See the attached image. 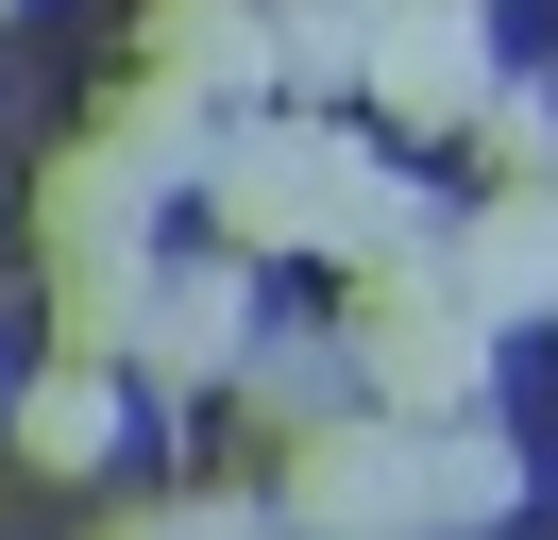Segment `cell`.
Instances as JSON below:
<instances>
[{"mask_svg":"<svg viewBox=\"0 0 558 540\" xmlns=\"http://www.w3.org/2000/svg\"><path fill=\"white\" fill-rule=\"evenodd\" d=\"M85 135H119L153 186H204V169H220V135H238V101H220V85H186V68H153V51H119V85H102V119H85Z\"/></svg>","mask_w":558,"mask_h":540,"instance_id":"obj_8","label":"cell"},{"mask_svg":"<svg viewBox=\"0 0 558 540\" xmlns=\"http://www.w3.org/2000/svg\"><path fill=\"white\" fill-rule=\"evenodd\" d=\"M153 202H170V186H153L119 135H85V152L35 169V254L51 270H69V254H153Z\"/></svg>","mask_w":558,"mask_h":540,"instance_id":"obj_7","label":"cell"},{"mask_svg":"<svg viewBox=\"0 0 558 540\" xmlns=\"http://www.w3.org/2000/svg\"><path fill=\"white\" fill-rule=\"evenodd\" d=\"M524 506V456L457 405V422H423V524H508Z\"/></svg>","mask_w":558,"mask_h":540,"instance_id":"obj_14","label":"cell"},{"mask_svg":"<svg viewBox=\"0 0 558 540\" xmlns=\"http://www.w3.org/2000/svg\"><path fill=\"white\" fill-rule=\"evenodd\" d=\"M271 506H288V524H423V405L355 389L339 422H305L271 456Z\"/></svg>","mask_w":558,"mask_h":540,"instance_id":"obj_3","label":"cell"},{"mask_svg":"<svg viewBox=\"0 0 558 540\" xmlns=\"http://www.w3.org/2000/svg\"><path fill=\"white\" fill-rule=\"evenodd\" d=\"M474 152H490V186H558V101L542 85H490L474 101Z\"/></svg>","mask_w":558,"mask_h":540,"instance_id":"obj_15","label":"cell"},{"mask_svg":"<svg viewBox=\"0 0 558 540\" xmlns=\"http://www.w3.org/2000/svg\"><path fill=\"white\" fill-rule=\"evenodd\" d=\"M339 338H355V389L373 405H423V422H457V405L490 389V304L457 287V254H389V270H339Z\"/></svg>","mask_w":558,"mask_h":540,"instance_id":"obj_1","label":"cell"},{"mask_svg":"<svg viewBox=\"0 0 558 540\" xmlns=\"http://www.w3.org/2000/svg\"><path fill=\"white\" fill-rule=\"evenodd\" d=\"M322 254H339V270H389V254H440V202H423L407 169L373 152V135H339V186H322Z\"/></svg>","mask_w":558,"mask_h":540,"instance_id":"obj_11","label":"cell"},{"mask_svg":"<svg viewBox=\"0 0 558 540\" xmlns=\"http://www.w3.org/2000/svg\"><path fill=\"white\" fill-rule=\"evenodd\" d=\"M136 51L220 85V101H288V17L271 0H136Z\"/></svg>","mask_w":558,"mask_h":540,"instance_id":"obj_6","label":"cell"},{"mask_svg":"<svg viewBox=\"0 0 558 540\" xmlns=\"http://www.w3.org/2000/svg\"><path fill=\"white\" fill-rule=\"evenodd\" d=\"M322 186H339V119L238 101V135H220V169H204V236H238V254H322Z\"/></svg>","mask_w":558,"mask_h":540,"instance_id":"obj_2","label":"cell"},{"mask_svg":"<svg viewBox=\"0 0 558 540\" xmlns=\"http://www.w3.org/2000/svg\"><path fill=\"white\" fill-rule=\"evenodd\" d=\"M153 270H170V254H69V270H51V355H119V371H136Z\"/></svg>","mask_w":558,"mask_h":540,"instance_id":"obj_13","label":"cell"},{"mask_svg":"<svg viewBox=\"0 0 558 540\" xmlns=\"http://www.w3.org/2000/svg\"><path fill=\"white\" fill-rule=\"evenodd\" d=\"M339 389H355V338H254V355H238V422H254V456H288L305 422H339Z\"/></svg>","mask_w":558,"mask_h":540,"instance_id":"obj_12","label":"cell"},{"mask_svg":"<svg viewBox=\"0 0 558 540\" xmlns=\"http://www.w3.org/2000/svg\"><path fill=\"white\" fill-rule=\"evenodd\" d=\"M490 85H508V68H490L474 0H373V119L389 135H474Z\"/></svg>","mask_w":558,"mask_h":540,"instance_id":"obj_4","label":"cell"},{"mask_svg":"<svg viewBox=\"0 0 558 540\" xmlns=\"http://www.w3.org/2000/svg\"><path fill=\"white\" fill-rule=\"evenodd\" d=\"M440 254H457V287H474L490 321H558V186H490Z\"/></svg>","mask_w":558,"mask_h":540,"instance_id":"obj_9","label":"cell"},{"mask_svg":"<svg viewBox=\"0 0 558 540\" xmlns=\"http://www.w3.org/2000/svg\"><path fill=\"white\" fill-rule=\"evenodd\" d=\"M102 456H119V355H51L35 389H17V472L85 490Z\"/></svg>","mask_w":558,"mask_h":540,"instance_id":"obj_10","label":"cell"},{"mask_svg":"<svg viewBox=\"0 0 558 540\" xmlns=\"http://www.w3.org/2000/svg\"><path fill=\"white\" fill-rule=\"evenodd\" d=\"M254 355V254L220 236V254H170L153 270V321H136V371L153 389H238Z\"/></svg>","mask_w":558,"mask_h":540,"instance_id":"obj_5","label":"cell"}]
</instances>
